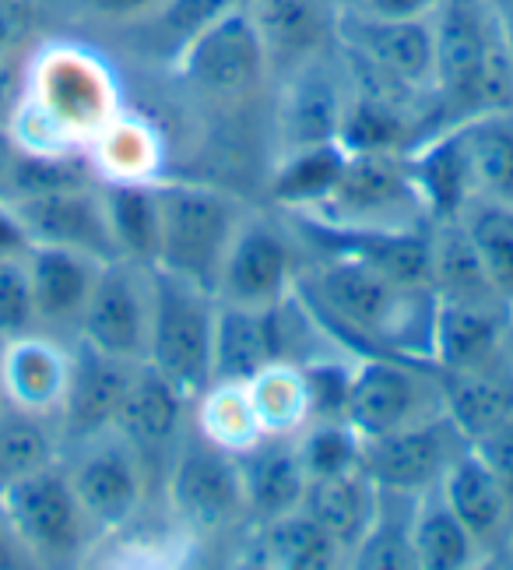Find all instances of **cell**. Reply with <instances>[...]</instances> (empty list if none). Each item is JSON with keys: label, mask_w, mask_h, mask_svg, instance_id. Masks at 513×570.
<instances>
[{"label": "cell", "mask_w": 513, "mask_h": 570, "mask_svg": "<svg viewBox=\"0 0 513 570\" xmlns=\"http://www.w3.org/2000/svg\"><path fill=\"white\" fill-rule=\"evenodd\" d=\"M296 293L309 303L327 335H348L373 353L430 363V327L436 293L430 285H405L363 261L324 257V265L296 278ZM433 366V363H430Z\"/></svg>", "instance_id": "6da1fadb"}, {"label": "cell", "mask_w": 513, "mask_h": 570, "mask_svg": "<svg viewBox=\"0 0 513 570\" xmlns=\"http://www.w3.org/2000/svg\"><path fill=\"white\" fill-rule=\"evenodd\" d=\"M159 197V261L155 268L180 275L215 296L218 272L247 218L233 194L208 184H155Z\"/></svg>", "instance_id": "7a4b0ae2"}, {"label": "cell", "mask_w": 513, "mask_h": 570, "mask_svg": "<svg viewBox=\"0 0 513 570\" xmlns=\"http://www.w3.org/2000/svg\"><path fill=\"white\" fill-rule=\"evenodd\" d=\"M117 89L106 63L78 47H50L32 68V99L21 96L14 117L42 124V145L36 151H67L78 135L96 130L117 114Z\"/></svg>", "instance_id": "3957f363"}, {"label": "cell", "mask_w": 513, "mask_h": 570, "mask_svg": "<svg viewBox=\"0 0 513 570\" xmlns=\"http://www.w3.org/2000/svg\"><path fill=\"white\" fill-rule=\"evenodd\" d=\"M218 299L200 285L151 265V327L145 363L194 402L211 384Z\"/></svg>", "instance_id": "277c9868"}, {"label": "cell", "mask_w": 513, "mask_h": 570, "mask_svg": "<svg viewBox=\"0 0 513 570\" xmlns=\"http://www.w3.org/2000/svg\"><path fill=\"white\" fill-rule=\"evenodd\" d=\"M0 521L26 560L67 563L81 553L88 518L57 462L0 482Z\"/></svg>", "instance_id": "5b68a950"}, {"label": "cell", "mask_w": 513, "mask_h": 570, "mask_svg": "<svg viewBox=\"0 0 513 570\" xmlns=\"http://www.w3.org/2000/svg\"><path fill=\"white\" fill-rule=\"evenodd\" d=\"M436 415H443V405L436 370L430 363L391 353H366L352 363L345 420L363 441L436 420Z\"/></svg>", "instance_id": "8992f818"}, {"label": "cell", "mask_w": 513, "mask_h": 570, "mask_svg": "<svg viewBox=\"0 0 513 570\" xmlns=\"http://www.w3.org/2000/svg\"><path fill=\"white\" fill-rule=\"evenodd\" d=\"M309 215L338 226L418 229L415 223L426 218V208L412 187L405 151H348L338 187Z\"/></svg>", "instance_id": "52a82bcc"}, {"label": "cell", "mask_w": 513, "mask_h": 570, "mask_svg": "<svg viewBox=\"0 0 513 570\" xmlns=\"http://www.w3.org/2000/svg\"><path fill=\"white\" fill-rule=\"evenodd\" d=\"M172 68L200 96L218 102H243L264 85L272 57H267V47L247 8H236L194 42H187L180 57L172 60Z\"/></svg>", "instance_id": "ba28073f"}, {"label": "cell", "mask_w": 513, "mask_h": 570, "mask_svg": "<svg viewBox=\"0 0 513 570\" xmlns=\"http://www.w3.org/2000/svg\"><path fill=\"white\" fill-rule=\"evenodd\" d=\"M166 493L176 521L200 535H215L247 514L236 454L208 444L200 433L184 436L176 448L166 475Z\"/></svg>", "instance_id": "9c48e42d"}, {"label": "cell", "mask_w": 513, "mask_h": 570, "mask_svg": "<svg viewBox=\"0 0 513 570\" xmlns=\"http://www.w3.org/2000/svg\"><path fill=\"white\" fill-rule=\"evenodd\" d=\"M78 327L81 342L99 348V353L145 363L151 327V268L124 257L106 261Z\"/></svg>", "instance_id": "30bf717a"}, {"label": "cell", "mask_w": 513, "mask_h": 570, "mask_svg": "<svg viewBox=\"0 0 513 570\" xmlns=\"http://www.w3.org/2000/svg\"><path fill=\"white\" fill-rule=\"evenodd\" d=\"M334 39L376 75L415 92H433V18H376L363 11L334 14Z\"/></svg>", "instance_id": "8fae6325"}, {"label": "cell", "mask_w": 513, "mask_h": 570, "mask_svg": "<svg viewBox=\"0 0 513 570\" xmlns=\"http://www.w3.org/2000/svg\"><path fill=\"white\" fill-rule=\"evenodd\" d=\"M489 0H443L433 11V96L454 120L479 114Z\"/></svg>", "instance_id": "7c38bea8"}, {"label": "cell", "mask_w": 513, "mask_h": 570, "mask_svg": "<svg viewBox=\"0 0 513 570\" xmlns=\"http://www.w3.org/2000/svg\"><path fill=\"white\" fill-rule=\"evenodd\" d=\"M296 261L288 236L267 218L247 215L226 254V265L215 282V299L226 306L267 311L296 289Z\"/></svg>", "instance_id": "4fadbf2b"}, {"label": "cell", "mask_w": 513, "mask_h": 570, "mask_svg": "<svg viewBox=\"0 0 513 570\" xmlns=\"http://www.w3.org/2000/svg\"><path fill=\"white\" fill-rule=\"evenodd\" d=\"M467 441L447 415L363 441V472L381 490L418 497L440 487L443 472Z\"/></svg>", "instance_id": "5bb4252c"}, {"label": "cell", "mask_w": 513, "mask_h": 570, "mask_svg": "<svg viewBox=\"0 0 513 570\" xmlns=\"http://www.w3.org/2000/svg\"><path fill=\"white\" fill-rule=\"evenodd\" d=\"M345 99H348L345 63L334 68L324 53H317L296 63V68H288L285 89L275 109L282 151L338 141Z\"/></svg>", "instance_id": "9a60e30c"}, {"label": "cell", "mask_w": 513, "mask_h": 570, "mask_svg": "<svg viewBox=\"0 0 513 570\" xmlns=\"http://www.w3.org/2000/svg\"><path fill=\"white\" fill-rule=\"evenodd\" d=\"M190 399L172 387L159 370L138 363V374H134L124 402L117 409V420L109 430H117L120 441L134 451V458L141 462H172L176 448L184 441V415H187Z\"/></svg>", "instance_id": "2e32d148"}, {"label": "cell", "mask_w": 513, "mask_h": 570, "mask_svg": "<svg viewBox=\"0 0 513 570\" xmlns=\"http://www.w3.org/2000/svg\"><path fill=\"white\" fill-rule=\"evenodd\" d=\"M21 223H26L32 244L71 247L96 261H117V244L109 236L102 197L92 187L57 190L39 197H18L14 202Z\"/></svg>", "instance_id": "e0dca14e"}, {"label": "cell", "mask_w": 513, "mask_h": 570, "mask_svg": "<svg viewBox=\"0 0 513 570\" xmlns=\"http://www.w3.org/2000/svg\"><path fill=\"white\" fill-rule=\"evenodd\" d=\"M138 374V363L99 353L88 342L78 345V353L71 356V377H67L63 391V433L75 441H88L114 426L117 409L124 402V394Z\"/></svg>", "instance_id": "ac0fdd59"}, {"label": "cell", "mask_w": 513, "mask_h": 570, "mask_svg": "<svg viewBox=\"0 0 513 570\" xmlns=\"http://www.w3.org/2000/svg\"><path fill=\"white\" fill-rule=\"evenodd\" d=\"M71 490L81 503L88 524L99 529H124L138 514L145 497V469L134 451L120 444H99L67 472Z\"/></svg>", "instance_id": "d6986e66"}, {"label": "cell", "mask_w": 513, "mask_h": 570, "mask_svg": "<svg viewBox=\"0 0 513 570\" xmlns=\"http://www.w3.org/2000/svg\"><path fill=\"white\" fill-rule=\"evenodd\" d=\"M440 493L451 503V511L461 518L464 529L472 532V539L479 542V550L485 557L500 553L510 542L513 535L510 500L496 482L493 469L482 462V454L472 444H464L454 454V462L440 479Z\"/></svg>", "instance_id": "ffe728a7"}, {"label": "cell", "mask_w": 513, "mask_h": 570, "mask_svg": "<svg viewBox=\"0 0 513 570\" xmlns=\"http://www.w3.org/2000/svg\"><path fill=\"white\" fill-rule=\"evenodd\" d=\"M436 387L443 415L467 444L513 420V370L506 356L467 370H436Z\"/></svg>", "instance_id": "44dd1931"}, {"label": "cell", "mask_w": 513, "mask_h": 570, "mask_svg": "<svg viewBox=\"0 0 513 570\" xmlns=\"http://www.w3.org/2000/svg\"><path fill=\"white\" fill-rule=\"evenodd\" d=\"M67 377H71V353L42 335H14L0 353V391L11 409L32 415L60 412Z\"/></svg>", "instance_id": "7402d4cb"}, {"label": "cell", "mask_w": 513, "mask_h": 570, "mask_svg": "<svg viewBox=\"0 0 513 570\" xmlns=\"http://www.w3.org/2000/svg\"><path fill=\"white\" fill-rule=\"evenodd\" d=\"M510 311L479 303L440 299L430 327V363L433 370H467L503 356V338Z\"/></svg>", "instance_id": "603a6c76"}, {"label": "cell", "mask_w": 513, "mask_h": 570, "mask_svg": "<svg viewBox=\"0 0 513 570\" xmlns=\"http://www.w3.org/2000/svg\"><path fill=\"white\" fill-rule=\"evenodd\" d=\"M405 166L412 187L418 194L422 208H426L430 223H447V218H461L467 202H475L472 190V173H467L461 130L440 127V135L422 138L405 151Z\"/></svg>", "instance_id": "cb8c5ba5"}, {"label": "cell", "mask_w": 513, "mask_h": 570, "mask_svg": "<svg viewBox=\"0 0 513 570\" xmlns=\"http://www.w3.org/2000/svg\"><path fill=\"white\" fill-rule=\"evenodd\" d=\"M102 265L106 261H96L71 247L32 244V250L26 254V275H29L36 321L78 324Z\"/></svg>", "instance_id": "d4e9b609"}, {"label": "cell", "mask_w": 513, "mask_h": 570, "mask_svg": "<svg viewBox=\"0 0 513 570\" xmlns=\"http://www.w3.org/2000/svg\"><path fill=\"white\" fill-rule=\"evenodd\" d=\"M236 465L250 518L267 521L303 503L306 472L293 436H260L254 448L236 454Z\"/></svg>", "instance_id": "484cf974"}, {"label": "cell", "mask_w": 513, "mask_h": 570, "mask_svg": "<svg viewBox=\"0 0 513 570\" xmlns=\"http://www.w3.org/2000/svg\"><path fill=\"white\" fill-rule=\"evenodd\" d=\"M299 508L324 524V532L342 546V553L348 560L373 529L376 511H381V487L363 469H352L331 479H309Z\"/></svg>", "instance_id": "4316f807"}, {"label": "cell", "mask_w": 513, "mask_h": 570, "mask_svg": "<svg viewBox=\"0 0 513 570\" xmlns=\"http://www.w3.org/2000/svg\"><path fill=\"white\" fill-rule=\"evenodd\" d=\"M250 21L257 26L267 57L288 63L309 60L324 53V42L334 39V14L324 0H243Z\"/></svg>", "instance_id": "83f0119b"}, {"label": "cell", "mask_w": 513, "mask_h": 570, "mask_svg": "<svg viewBox=\"0 0 513 570\" xmlns=\"http://www.w3.org/2000/svg\"><path fill=\"white\" fill-rule=\"evenodd\" d=\"M430 285L440 299L510 311L503 296L496 293V285L489 282L482 261H479V250H475L461 218L433 223V229H430Z\"/></svg>", "instance_id": "f1b7e54d"}, {"label": "cell", "mask_w": 513, "mask_h": 570, "mask_svg": "<svg viewBox=\"0 0 513 570\" xmlns=\"http://www.w3.org/2000/svg\"><path fill=\"white\" fill-rule=\"evenodd\" d=\"M457 130L475 197L513 208V109L464 117Z\"/></svg>", "instance_id": "f546056e"}, {"label": "cell", "mask_w": 513, "mask_h": 570, "mask_svg": "<svg viewBox=\"0 0 513 570\" xmlns=\"http://www.w3.org/2000/svg\"><path fill=\"white\" fill-rule=\"evenodd\" d=\"M348 163V151L342 141L288 148L278 156L272 180H267V197L285 212H314L327 202V194L338 187L342 169Z\"/></svg>", "instance_id": "4dcf8cb0"}, {"label": "cell", "mask_w": 513, "mask_h": 570, "mask_svg": "<svg viewBox=\"0 0 513 570\" xmlns=\"http://www.w3.org/2000/svg\"><path fill=\"white\" fill-rule=\"evenodd\" d=\"M254 553L260 567H275V570H331L345 560L342 546L303 508L260 521Z\"/></svg>", "instance_id": "1f68e13d"}, {"label": "cell", "mask_w": 513, "mask_h": 570, "mask_svg": "<svg viewBox=\"0 0 513 570\" xmlns=\"http://www.w3.org/2000/svg\"><path fill=\"white\" fill-rule=\"evenodd\" d=\"M99 197L117 254L124 261H134V265L151 268L159 261V197H155V180H109Z\"/></svg>", "instance_id": "d6a6232c"}, {"label": "cell", "mask_w": 513, "mask_h": 570, "mask_svg": "<svg viewBox=\"0 0 513 570\" xmlns=\"http://www.w3.org/2000/svg\"><path fill=\"white\" fill-rule=\"evenodd\" d=\"M412 546L418 570H467L485 560L472 532L464 529L461 518L443 500L440 487L415 497L412 514Z\"/></svg>", "instance_id": "836d02e7"}, {"label": "cell", "mask_w": 513, "mask_h": 570, "mask_svg": "<svg viewBox=\"0 0 513 570\" xmlns=\"http://www.w3.org/2000/svg\"><path fill=\"white\" fill-rule=\"evenodd\" d=\"M254 412L267 436H296L314 412H309V391L299 363H272L254 381H247Z\"/></svg>", "instance_id": "e575fe53"}, {"label": "cell", "mask_w": 513, "mask_h": 570, "mask_svg": "<svg viewBox=\"0 0 513 570\" xmlns=\"http://www.w3.org/2000/svg\"><path fill=\"white\" fill-rule=\"evenodd\" d=\"M194 402H197V433L221 451L239 454L254 448L260 436H267L260 430L247 384H208V391H200Z\"/></svg>", "instance_id": "d590c367"}, {"label": "cell", "mask_w": 513, "mask_h": 570, "mask_svg": "<svg viewBox=\"0 0 513 570\" xmlns=\"http://www.w3.org/2000/svg\"><path fill=\"white\" fill-rule=\"evenodd\" d=\"M412 514H415V497L381 490V511H376V521L366 532V539L359 542V550L348 557L352 567H363V570L418 567L415 546H412Z\"/></svg>", "instance_id": "8d00e7d4"}, {"label": "cell", "mask_w": 513, "mask_h": 570, "mask_svg": "<svg viewBox=\"0 0 513 570\" xmlns=\"http://www.w3.org/2000/svg\"><path fill=\"white\" fill-rule=\"evenodd\" d=\"M96 163L109 180H155L159 169V138L138 117H109L96 130Z\"/></svg>", "instance_id": "74e56055"}, {"label": "cell", "mask_w": 513, "mask_h": 570, "mask_svg": "<svg viewBox=\"0 0 513 570\" xmlns=\"http://www.w3.org/2000/svg\"><path fill=\"white\" fill-rule=\"evenodd\" d=\"M461 223L467 236H472L489 282L496 285V293L513 314V208L479 202L475 197L461 212Z\"/></svg>", "instance_id": "f35d334b"}, {"label": "cell", "mask_w": 513, "mask_h": 570, "mask_svg": "<svg viewBox=\"0 0 513 570\" xmlns=\"http://www.w3.org/2000/svg\"><path fill=\"white\" fill-rule=\"evenodd\" d=\"M293 441L306 482L363 469V436L348 420H309Z\"/></svg>", "instance_id": "ab89813d"}, {"label": "cell", "mask_w": 513, "mask_h": 570, "mask_svg": "<svg viewBox=\"0 0 513 570\" xmlns=\"http://www.w3.org/2000/svg\"><path fill=\"white\" fill-rule=\"evenodd\" d=\"M92 187V169L75 148L67 151H36V148H18L8 194L14 197H39V194H57V190H78Z\"/></svg>", "instance_id": "60d3db41"}, {"label": "cell", "mask_w": 513, "mask_h": 570, "mask_svg": "<svg viewBox=\"0 0 513 570\" xmlns=\"http://www.w3.org/2000/svg\"><path fill=\"white\" fill-rule=\"evenodd\" d=\"M53 462V441L42 430V415L0 409V482Z\"/></svg>", "instance_id": "b9f144b4"}, {"label": "cell", "mask_w": 513, "mask_h": 570, "mask_svg": "<svg viewBox=\"0 0 513 570\" xmlns=\"http://www.w3.org/2000/svg\"><path fill=\"white\" fill-rule=\"evenodd\" d=\"M236 8H243V0H166L141 26H148L155 39L169 47V60H176L187 42H194L200 32L211 29L218 18H226Z\"/></svg>", "instance_id": "7bdbcfd3"}, {"label": "cell", "mask_w": 513, "mask_h": 570, "mask_svg": "<svg viewBox=\"0 0 513 570\" xmlns=\"http://www.w3.org/2000/svg\"><path fill=\"white\" fill-rule=\"evenodd\" d=\"M299 366L306 377L309 412H314V420H345L352 363H345L338 356H314Z\"/></svg>", "instance_id": "ee69618b"}, {"label": "cell", "mask_w": 513, "mask_h": 570, "mask_svg": "<svg viewBox=\"0 0 513 570\" xmlns=\"http://www.w3.org/2000/svg\"><path fill=\"white\" fill-rule=\"evenodd\" d=\"M36 324V306L29 293L26 261L0 257V335L14 338L26 335Z\"/></svg>", "instance_id": "f6af8a7d"}, {"label": "cell", "mask_w": 513, "mask_h": 570, "mask_svg": "<svg viewBox=\"0 0 513 570\" xmlns=\"http://www.w3.org/2000/svg\"><path fill=\"white\" fill-rule=\"evenodd\" d=\"M472 448L482 454V462L493 469L496 482H500L506 500H510V511H513V420H506L503 426L479 436Z\"/></svg>", "instance_id": "bcb514c9"}, {"label": "cell", "mask_w": 513, "mask_h": 570, "mask_svg": "<svg viewBox=\"0 0 513 570\" xmlns=\"http://www.w3.org/2000/svg\"><path fill=\"white\" fill-rule=\"evenodd\" d=\"M85 14L99 21H114V26H141L166 0H78Z\"/></svg>", "instance_id": "7dc6e473"}, {"label": "cell", "mask_w": 513, "mask_h": 570, "mask_svg": "<svg viewBox=\"0 0 513 570\" xmlns=\"http://www.w3.org/2000/svg\"><path fill=\"white\" fill-rule=\"evenodd\" d=\"M29 250H32V236L26 223H21L14 202H4V194H0V257L26 261Z\"/></svg>", "instance_id": "c3c4849f"}, {"label": "cell", "mask_w": 513, "mask_h": 570, "mask_svg": "<svg viewBox=\"0 0 513 570\" xmlns=\"http://www.w3.org/2000/svg\"><path fill=\"white\" fill-rule=\"evenodd\" d=\"M21 96H26V71L14 53H0V127L18 114Z\"/></svg>", "instance_id": "681fc988"}, {"label": "cell", "mask_w": 513, "mask_h": 570, "mask_svg": "<svg viewBox=\"0 0 513 570\" xmlns=\"http://www.w3.org/2000/svg\"><path fill=\"white\" fill-rule=\"evenodd\" d=\"M443 4V0H366L363 14H376V18H433V11Z\"/></svg>", "instance_id": "f907efd6"}, {"label": "cell", "mask_w": 513, "mask_h": 570, "mask_svg": "<svg viewBox=\"0 0 513 570\" xmlns=\"http://www.w3.org/2000/svg\"><path fill=\"white\" fill-rule=\"evenodd\" d=\"M21 563H26V553L18 550V542L8 532V524L0 521V570H11V567H21Z\"/></svg>", "instance_id": "816d5d0a"}, {"label": "cell", "mask_w": 513, "mask_h": 570, "mask_svg": "<svg viewBox=\"0 0 513 570\" xmlns=\"http://www.w3.org/2000/svg\"><path fill=\"white\" fill-rule=\"evenodd\" d=\"M14 156H18V145H14V138L8 135L4 127H0V194L8 190V177H11Z\"/></svg>", "instance_id": "f5cc1de1"}, {"label": "cell", "mask_w": 513, "mask_h": 570, "mask_svg": "<svg viewBox=\"0 0 513 570\" xmlns=\"http://www.w3.org/2000/svg\"><path fill=\"white\" fill-rule=\"evenodd\" d=\"M496 18H500V29L506 39V50H510V63H513V0H493Z\"/></svg>", "instance_id": "db71d44e"}, {"label": "cell", "mask_w": 513, "mask_h": 570, "mask_svg": "<svg viewBox=\"0 0 513 570\" xmlns=\"http://www.w3.org/2000/svg\"><path fill=\"white\" fill-rule=\"evenodd\" d=\"M503 356H506V363H510V370H513V317H510V324H506V338H503Z\"/></svg>", "instance_id": "11a10c76"}, {"label": "cell", "mask_w": 513, "mask_h": 570, "mask_svg": "<svg viewBox=\"0 0 513 570\" xmlns=\"http://www.w3.org/2000/svg\"><path fill=\"white\" fill-rule=\"evenodd\" d=\"M363 4H366V0H334V8H338V11H355Z\"/></svg>", "instance_id": "9f6ffc18"}]
</instances>
